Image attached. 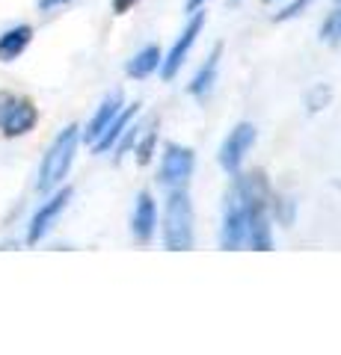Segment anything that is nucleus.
Wrapping results in <instances>:
<instances>
[{"label":"nucleus","mask_w":341,"mask_h":355,"mask_svg":"<svg viewBox=\"0 0 341 355\" xmlns=\"http://www.w3.org/2000/svg\"><path fill=\"white\" fill-rule=\"evenodd\" d=\"M321 39L326 44H341V6L326 15V21L321 24Z\"/></svg>","instance_id":"nucleus-16"},{"label":"nucleus","mask_w":341,"mask_h":355,"mask_svg":"<svg viewBox=\"0 0 341 355\" xmlns=\"http://www.w3.org/2000/svg\"><path fill=\"white\" fill-rule=\"evenodd\" d=\"M219 246L235 252L240 246H247V205L238 187L226 193L223 205V225H219Z\"/></svg>","instance_id":"nucleus-5"},{"label":"nucleus","mask_w":341,"mask_h":355,"mask_svg":"<svg viewBox=\"0 0 341 355\" xmlns=\"http://www.w3.org/2000/svg\"><path fill=\"white\" fill-rule=\"evenodd\" d=\"M202 27H205V12H199V9H196V12L190 15V21H187V27L181 30V36L175 39V44L169 48V53H167V57H163V62H160L163 80H172V77L178 74V69H181L184 60H187V53L193 51L196 39H199Z\"/></svg>","instance_id":"nucleus-7"},{"label":"nucleus","mask_w":341,"mask_h":355,"mask_svg":"<svg viewBox=\"0 0 341 355\" xmlns=\"http://www.w3.org/2000/svg\"><path fill=\"white\" fill-rule=\"evenodd\" d=\"M329 86H324V83H317L312 92H309V98H306V107H309V113H321V110L329 104Z\"/></svg>","instance_id":"nucleus-18"},{"label":"nucleus","mask_w":341,"mask_h":355,"mask_svg":"<svg viewBox=\"0 0 341 355\" xmlns=\"http://www.w3.org/2000/svg\"><path fill=\"white\" fill-rule=\"evenodd\" d=\"M205 0H187V12H196V9H202Z\"/></svg>","instance_id":"nucleus-23"},{"label":"nucleus","mask_w":341,"mask_h":355,"mask_svg":"<svg viewBox=\"0 0 341 355\" xmlns=\"http://www.w3.org/2000/svg\"><path fill=\"white\" fill-rule=\"evenodd\" d=\"M134 3H137V0H113V12H116V15H125Z\"/></svg>","instance_id":"nucleus-22"},{"label":"nucleus","mask_w":341,"mask_h":355,"mask_svg":"<svg viewBox=\"0 0 341 355\" xmlns=\"http://www.w3.org/2000/svg\"><path fill=\"white\" fill-rule=\"evenodd\" d=\"M15 104V95H9V92H0V128H3V121L9 116V110H13Z\"/></svg>","instance_id":"nucleus-20"},{"label":"nucleus","mask_w":341,"mask_h":355,"mask_svg":"<svg viewBox=\"0 0 341 355\" xmlns=\"http://www.w3.org/2000/svg\"><path fill=\"white\" fill-rule=\"evenodd\" d=\"M193 202L187 196V187H175L167 193L163 205V246L169 252H187L193 249Z\"/></svg>","instance_id":"nucleus-2"},{"label":"nucleus","mask_w":341,"mask_h":355,"mask_svg":"<svg viewBox=\"0 0 341 355\" xmlns=\"http://www.w3.org/2000/svg\"><path fill=\"white\" fill-rule=\"evenodd\" d=\"M163 62V53L158 44H146V48H140L134 57H131V62L125 65L128 77H134V80H146V77H151Z\"/></svg>","instance_id":"nucleus-14"},{"label":"nucleus","mask_w":341,"mask_h":355,"mask_svg":"<svg viewBox=\"0 0 341 355\" xmlns=\"http://www.w3.org/2000/svg\"><path fill=\"white\" fill-rule=\"evenodd\" d=\"M131 231L140 243H151L158 231V205L151 193H140L137 196V205H134V216H131Z\"/></svg>","instance_id":"nucleus-9"},{"label":"nucleus","mask_w":341,"mask_h":355,"mask_svg":"<svg viewBox=\"0 0 341 355\" xmlns=\"http://www.w3.org/2000/svg\"><path fill=\"white\" fill-rule=\"evenodd\" d=\"M33 125H36V107H33L27 98H15V104L9 110L0 133H6V137H21V133H27Z\"/></svg>","instance_id":"nucleus-13"},{"label":"nucleus","mask_w":341,"mask_h":355,"mask_svg":"<svg viewBox=\"0 0 341 355\" xmlns=\"http://www.w3.org/2000/svg\"><path fill=\"white\" fill-rule=\"evenodd\" d=\"M235 187L244 196L247 205V246L258 249V252H270L273 249V228H270V196H267V181L261 172L252 175H235Z\"/></svg>","instance_id":"nucleus-1"},{"label":"nucleus","mask_w":341,"mask_h":355,"mask_svg":"<svg viewBox=\"0 0 341 355\" xmlns=\"http://www.w3.org/2000/svg\"><path fill=\"white\" fill-rule=\"evenodd\" d=\"M338 3H341V0H338Z\"/></svg>","instance_id":"nucleus-25"},{"label":"nucleus","mask_w":341,"mask_h":355,"mask_svg":"<svg viewBox=\"0 0 341 355\" xmlns=\"http://www.w3.org/2000/svg\"><path fill=\"white\" fill-rule=\"evenodd\" d=\"M193 169H196V154H193V148L178 146V142H167V146H163L160 169H158L160 187H167V190H175V187H187Z\"/></svg>","instance_id":"nucleus-4"},{"label":"nucleus","mask_w":341,"mask_h":355,"mask_svg":"<svg viewBox=\"0 0 341 355\" xmlns=\"http://www.w3.org/2000/svg\"><path fill=\"white\" fill-rule=\"evenodd\" d=\"M137 110H140V104H134V107H122L119 110V116L110 121V125L104 128V133L98 137L95 142H92V148L98 151V154H104V151H110V148H116V142L122 139V133L128 130V125L137 119Z\"/></svg>","instance_id":"nucleus-12"},{"label":"nucleus","mask_w":341,"mask_h":355,"mask_svg":"<svg viewBox=\"0 0 341 355\" xmlns=\"http://www.w3.org/2000/svg\"><path fill=\"white\" fill-rule=\"evenodd\" d=\"M69 198H72V190L65 187V190H60L51 202H45L36 210V216H33V222H30V231H27V243H39L42 237L48 234V228L53 225V219L63 214V207L69 205Z\"/></svg>","instance_id":"nucleus-8"},{"label":"nucleus","mask_w":341,"mask_h":355,"mask_svg":"<svg viewBox=\"0 0 341 355\" xmlns=\"http://www.w3.org/2000/svg\"><path fill=\"white\" fill-rule=\"evenodd\" d=\"M119 110H122V92H119V89H116V92H110V95L104 98V101H101V107L95 110L92 121H90V125H86L83 139L90 142V146H92V142H95L98 137H101V133H104V128L110 125V121H113V119L119 116Z\"/></svg>","instance_id":"nucleus-11"},{"label":"nucleus","mask_w":341,"mask_h":355,"mask_svg":"<svg viewBox=\"0 0 341 355\" xmlns=\"http://www.w3.org/2000/svg\"><path fill=\"white\" fill-rule=\"evenodd\" d=\"M65 3H72V0H39V9H42V12H51V9L65 6Z\"/></svg>","instance_id":"nucleus-21"},{"label":"nucleus","mask_w":341,"mask_h":355,"mask_svg":"<svg viewBox=\"0 0 341 355\" xmlns=\"http://www.w3.org/2000/svg\"><path fill=\"white\" fill-rule=\"evenodd\" d=\"M256 139H258L256 125H252V121H238V125L228 130V137L223 139V146H219V166H223L228 175H238L247 160V154L256 146Z\"/></svg>","instance_id":"nucleus-6"},{"label":"nucleus","mask_w":341,"mask_h":355,"mask_svg":"<svg viewBox=\"0 0 341 355\" xmlns=\"http://www.w3.org/2000/svg\"><path fill=\"white\" fill-rule=\"evenodd\" d=\"M264 3H273V0H264Z\"/></svg>","instance_id":"nucleus-24"},{"label":"nucleus","mask_w":341,"mask_h":355,"mask_svg":"<svg viewBox=\"0 0 341 355\" xmlns=\"http://www.w3.org/2000/svg\"><path fill=\"white\" fill-rule=\"evenodd\" d=\"M312 6V0H291L288 6L282 9V12H276V21H288V18H297L300 12H306V9Z\"/></svg>","instance_id":"nucleus-19"},{"label":"nucleus","mask_w":341,"mask_h":355,"mask_svg":"<svg viewBox=\"0 0 341 355\" xmlns=\"http://www.w3.org/2000/svg\"><path fill=\"white\" fill-rule=\"evenodd\" d=\"M155 146H158V130H146V137L134 142V148H137V160H140L142 166H146L151 157H155Z\"/></svg>","instance_id":"nucleus-17"},{"label":"nucleus","mask_w":341,"mask_h":355,"mask_svg":"<svg viewBox=\"0 0 341 355\" xmlns=\"http://www.w3.org/2000/svg\"><path fill=\"white\" fill-rule=\"evenodd\" d=\"M219 57H223V44H214V51L205 57V62L199 65V71L190 83H187V92H190L196 101H205L211 95V89L217 83V71H219Z\"/></svg>","instance_id":"nucleus-10"},{"label":"nucleus","mask_w":341,"mask_h":355,"mask_svg":"<svg viewBox=\"0 0 341 355\" xmlns=\"http://www.w3.org/2000/svg\"><path fill=\"white\" fill-rule=\"evenodd\" d=\"M33 39V30L30 27H13V30H6L3 36H0V60L3 62H13L15 57H21L24 53V48L30 44Z\"/></svg>","instance_id":"nucleus-15"},{"label":"nucleus","mask_w":341,"mask_h":355,"mask_svg":"<svg viewBox=\"0 0 341 355\" xmlns=\"http://www.w3.org/2000/svg\"><path fill=\"white\" fill-rule=\"evenodd\" d=\"M74 151H78V125H69L53 139V146L48 148L45 160H42V169H39V190L42 193L53 190L65 178V172H69V166L74 160Z\"/></svg>","instance_id":"nucleus-3"}]
</instances>
